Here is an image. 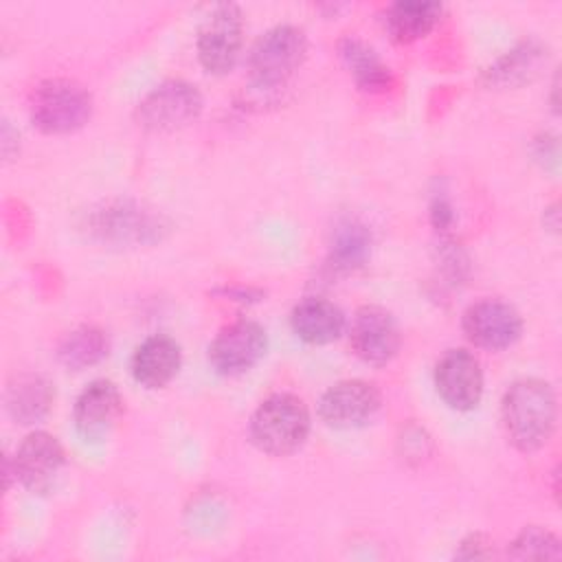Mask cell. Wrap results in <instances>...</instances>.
Wrapping results in <instances>:
<instances>
[{
  "label": "cell",
  "mask_w": 562,
  "mask_h": 562,
  "mask_svg": "<svg viewBox=\"0 0 562 562\" xmlns=\"http://www.w3.org/2000/svg\"><path fill=\"white\" fill-rule=\"evenodd\" d=\"M55 400L53 384L37 373H20L15 375L4 391L7 413L18 424H35L46 417L50 404Z\"/></svg>",
  "instance_id": "cell-18"
},
{
  "label": "cell",
  "mask_w": 562,
  "mask_h": 562,
  "mask_svg": "<svg viewBox=\"0 0 562 562\" xmlns=\"http://www.w3.org/2000/svg\"><path fill=\"white\" fill-rule=\"evenodd\" d=\"M182 364V351L180 345L167 336V334H151L147 336L132 353V378L149 389H162L167 386L180 371Z\"/></svg>",
  "instance_id": "cell-15"
},
{
  "label": "cell",
  "mask_w": 562,
  "mask_h": 562,
  "mask_svg": "<svg viewBox=\"0 0 562 562\" xmlns=\"http://www.w3.org/2000/svg\"><path fill=\"white\" fill-rule=\"evenodd\" d=\"M290 327L307 345H329L345 331V314L329 299L305 296L292 307Z\"/></svg>",
  "instance_id": "cell-16"
},
{
  "label": "cell",
  "mask_w": 562,
  "mask_h": 562,
  "mask_svg": "<svg viewBox=\"0 0 562 562\" xmlns=\"http://www.w3.org/2000/svg\"><path fill=\"white\" fill-rule=\"evenodd\" d=\"M547 64V46L538 40H522L483 70V81L492 88H516L531 81Z\"/></svg>",
  "instance_id": "cell-17"
},
{
  "label": "cell",
  "mask_w": 562,
  "mask_h": 562,
  "mask_svg": "<svg viewBox=\"0 0 562 562\" xmlns=\"http://www.w3.org/2000/svg\"><path fill=\"white\" fill-rule=\"evenodd\" d=\"M465 338L487 351L512 347L522 334V318L514 305L501 299H481L465 307L461 316Z\"/></svg>",
  "instance_id": "cell-10"
},
{
  "label": "cell",
  "mask_w": 562,
  "mask_h": 562,
  "mask_svg": "<svg viewBox=\"0 0 562 562\" xmlns=\"http://www.w3.org/2000/svg\"><path fill=\"white\" fill-rule=\"evenodd\" d=\"M507 553L516 560H558L562 558V547L553 531L540 525H529L509 542Z\"/></svg>",
  "instance_id": "cell-23"
},
{
  "label": "cell",
  "mask_w": 562,
  "mask_h": 562,
  "mask_svg": "<svg viewBox=\"0 0 562 562\" xmlns=\"http://www.w3.org/2000/svg\"><path fill=\"white\" fill-rule=\"evenodd\" d=\"M200 90L184 79H169L151 88L136 105V123L147 132H173L202 112Z\"/></svg>",
  "instance_id": "cell-7"
},
{
  "label": "cell",
  "mask_w": 562,
  "mask_h": 562,
  "mask_svg": "<svg viewBox=\"0 0 562 562\" xmlns=\"http://www.w3.org/2000/svg\"><path fill=\"white\" fill-rule=\"evenodd\" d=\"M382 406V395L367 380H340L318 402V415L329 428L351 430L369 424Z\"/></svg>",
  "instance_id": "cell-11"
},
{
  "label": "cell",
  "mask_w": 562,
  "mask_h": 562,
  "mask_svg": "<svg viewBox=\"0 0 562 562\" xmlns=\"http://www.w3.org/2000/svg\"><path fill=\"white\" fill-rule=\"evenodd\" d=\"M29 114L44 134H70L90 121L92 94L75 79H44L31 92Z\"/></svg>",
  "instance_id": "cell-4"
},
{
  "label": "cell",
  "mask_w": 562,
  "mask_h": 562,
  "mask_svg": "<svg viewBox=\"0 0 562 562\" xmlns=\"http://www.w3.org/2000/svg\"><path fill=\"white\" fill-rule=\"evenodd\" d=\"M66 465V452L59 439L46 430L29 432L13 454L9 476L31 494H48Z\"/></svg>",
  "instance_id": "cell-8"
},
{
  "label": "cell",
  "mask_w": 562,
  "mask_h": 562,
  "mask_svg": "<svg viewBox=\"0 0 562 562\" xmlns=\"http://www.w3.org/2000/svg\"><path fill=\"white\" fill-rule=\"evenodd\" d=\"M338 53L353 81L364 92H382L391 86V68L380 59V55L362 40L347 35L338 42Z\"/></svg>",
  "instance_id": "cell-20"
},
{
  "label": "cell",
  "mask_w": 562,
  "mask_h": 562,
  "mask_svg": "<svg viewBox=\"0 0 562 562\" xmlns=\"http://www.w3.org/2000/svg\"><path fill=\"white\" fill-rule=\"evenodd\" d=\"M307 55L305 31L294 24L268 29L250 48L248 81L259 92L283 88Z\"/></svg>",
  "instance_id": "cell-3"
},
{
  "label": "cell",
  "mask_w": 562,
  "mask_h": 562,
  "mask_svg": "<svg viewBox=\"0 0 562 562\" xmlns=\"http://www.w3.org/2000/svg\"><path fill=\"white\" fill-rule=\"evenodd\" d=\"M123 415V395L110 380H92L75 400L72 422L83 441L108 439Z\"/></svg>",
  "instance_id": "cell-14"
},
{
  "label": "cell",
  "mask_w": 562,
  "mask_h": 562,
  "mask_svg": "<svg viewBox=\"0 0 562 562\" xmlns=\"http://www.w3.org/2000/svg\"><path fill=\"white\" fill-rule=\"evenodd\" d=\"M310 426V408L301 397L292 393H274L255 408L248 435L255 448L263 454L288 457L305 443Z\"/></svg>",
  "instance_id": "cell-2"
},
{
  "label": "cell",
  "mask_w": 562,
  "mask_h": 562,
  "mask_svg": "<svg viewBox=\"0 0 562 562\" xmlns=\"http://www.w3.org/2000/svg\"><path fill=\"white\" fill-rule=\"evenodd\" d=\"M110 351V340L103 329L94 325H81L68 331L57 347L59 362L70 371H83L99 364Z\"/></svg>",
  "instance_id": "cell-22"
},
{
  "label": "cell",
  "mask_w": 562,
  "mask_h": 562,
  "mask_svg": "<svg viewBox=\"0 0 562 562\" xmlns=\"http://www.w3.org/2000/svg\"><path fill=\"white\" fill-rule=\"evenodd\" d=\"M435 389L452 411H472L483 395V369L468 349H448L435 364Z\"/></svg>",
  "instance_id": "cell-13"
},
{
  "label": "cell",
  "mask_w": 562,
  "mask_h": 562,
  "mask_svg": "<svg viewBox=\"0 0 562 562\" xmlns=\"http://www.w3.org/2000/svg\"><path fill=\"white\" fill-rule=\"evenodd\" d=\"M430 217H432V224L437 228H448L450 222H452V206L450 202L443 198V195H437L430 204Z\"/></svg>",
  "instance_id": "cell-25"
},
{
  "label": "cell",
  "mask_w": 562,
  "mask_h": 562,
  "mask_svg": "<svg viewBox=\"0 0 562 562\" xmlns=\"http://www.w3.org/2000/svg\"><path fill=\"white\" fill-rule=\"evenodd\" d=\"M371 255V231L356 217H345L331 231L329 263L338 272H351L367 263Z\"/></svg>",
  "instance_id": "cell-21"
},
{
  "label": "cell",
  "mask_w": 562,
  "mask_h": 562,
  "mask_svg": "<svg viewBox=\"0 0 562 562\" xmlns=\"http://www.w3.org/2000/svg\"><path fill=\"white\" fill-rule=\"evenodd\" d=\"M88 228L94 239L110 246H145L160 241L167 224L158 213L138 202L114 200L92 211Z\"/></svg>",
  "instance_id": "cell-5"
},
{
  "label": "cell",
  "mask_w": 562,
  "mask_h": 562,
  "mask_svg": "<svg viewBox=\"0 0 562 562\" xmlns=\"http://www.w3.org/2000/svg\"><path fill=\"white\" fill-rule=\"evenodd\" d=\"M349 345L362 362L384 367L397 356L402 345L397 321L380 305H362L351 318Z\"/></svg>",
  "instance_id": "cell-12"
},
{
  "label": "cell",
  "mask_w": 562,
  "mask_h": 562,
  "mask_svg": "<svg viewBox=\"0 0 562 562\" xmlns=\"http://www.w3.org/2000/svg\"><path fill=\"white\" fill-rule=\"evenodd\" d=\"M555 417V393L551 384L540 378L516 380L503 395V428L512 446L520 452L540 450L553 435Z\"/></svg>",
  "instance_id": "cell-1"
},
{
  "label": "cell",
  "mask_w": 562,
  "mask_h": 562,
  "mask_svg": "<svg viewBox=\"0 0 562 562\" xmlns=\"http://www.w3.org/2000/svg\"><path fill=\"white\" fill-rule=\"evenodd\" d=\"M268 349L266 329L248 318L228 323L209 345V362L220 375H241L250 371Z\"/></svg>",
  "instance_id": "cell-9"
},
{
  "label": "cell",
  "mask_w": 562,
  "mask_h": 562,
  "mask_svg": "<svg viewBox=\"0 0 562 562\" xmlns=\"http://www.w3.org/2000/svg\"><path fill=\"white\" fill-rule=\"evenodd\" d=\"M492 555V540L483 533H470L465 540H461L457 558H490Z\"/></svg>",
  "instance_id": "cell-24"
},
{
  "label": "cell",
  "mask_w": 562,
  "mask_h": 562,
  "mask_svg": "<svg viewBox=\"0 0 562 562\" xmlns=\"http://www.w3.org/2000/svg\"><path fill=\"white\" fill-rule=\"evenodd\" d=\"M244 44V15L237 4L213 7L198 29L195 50L202 68L211 75H226L239 59Z\"/></svg>",
  "instance_id": "cell-6"
},
{
  "label": "cell",
  "mask_w": 562,
  "mask_h": 562,
  "mask_svg": "<svg viewBox=\"0 0 562 562\" xmlns=\"http://www.w3.org/2000/svg\"><path fill=\"white\" fill-rule=\"evenodd\" d=\"M441 13H443V7L439 2L400 0L384 9L382 22L391 40L400 44H408L428 35L437 26Z\"/></svg>",
  "instance_id": "cell-19"
}]
</instances>
